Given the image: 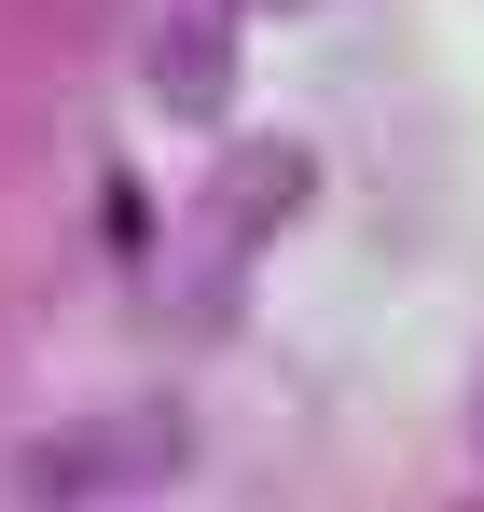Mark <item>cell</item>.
<instances>
[{"label":"cell","instance_id":"1","mask_svg":"<svg viewBox=\"0 0 484 512\" xmlns=\"http://www.w3.org/2000/svg\"><path fill=\"white\" fill-rule=\"evenodd\" d=\"M153 485H180V416L166 402H111V416L56 429L28 457V499H153Z\"/></svg>","mask_w":484,"mask_h":512},{"label":"cell","instance_id":"2","mask_svg":"<svg viewBox=\"0 0 484 512\" xmlns=\"http://www.w3.org/2000/svg\"><path fill=\"white\" fill-rule=\"evenodd\" d=\"M153 97L180 111V125H208V111L236 97V14H222V0H180V14H153Z\"/></svg>","mask_w":484,"mask_h":512},{"label":"cell","instance_id":"3","mask_svg":"<svg viewBox=\"0 0 484 512\" xmlns=\"http://www.w3.org/2000/svg\"><path fill=\"white\" fill-rule=\"evenodd\" d=\"M305 194H319V153H305V139H236V153H222V236L263 250Z\"/></svg>","mask_w":484,"mask_h":512},{"label":"cell","instance_id":"4","mask_svg":"<svg viewBox=\"0 0 484 512\" xmlns=\"http://www.w3.org/2000/svg\"><path fill=\"white\" fill-rule=\"evenodd\" d=\"M236 14H319V0H236Z\"/></svg>","mask_w":484,"mask_h":512},{"label":"cell","instance_id":"5","mask_svg":"<svg viewBox=\"0 0 484 512\" xmlns=\"http://www.w3.org/2000/svg\"><path fill=\"white\" fill-rule=\"evenodd\" d=\"M471 443H484V374H471Z\"/></svg>","mask_w":484,"mask_h":512},{"label":"cell","instance_id":"6","mask_svg":"<svg viewBox=\"0 0 484 512\" xmlns=\"http://www.w3.org/2000/svg\"><path fill=\"white\" fill-rule=\"evenodd\" d=\"M471 512H484V499H471Z\"/></svg>","mask_w":484,"mask_h":512}]
</instances>
